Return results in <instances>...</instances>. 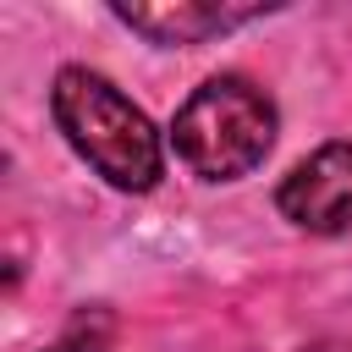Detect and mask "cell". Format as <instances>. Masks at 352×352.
<instances>
[{"label":"cell","mask_w":352,"mask_h":352,"mask_svg":"<svg viewBox=\"0 0 352 352\" xmlns=\"http://www.w3.org/2000/svg\"><path fill=\"white\" fill-rule=\"evenodd\" d=\"M50 110L66 132V143L121 192H148L165 170L160 160V138L148 126V116L99 72L88 66H66L55 77Z\"/></svg>","instance_id":"obj_1"},{"label":"cell","mask_w":352,"mask_h":352,"mask_svg":"<svg viewBox=\"0 0 352 352\" xmlns=\"http://www.w3.org/2000/svg\"><path fill=\"white\" fill-rule=\"evenodd\" d=\"M176 160L204 182L248 176L275 143V104L248 77H209L170 121Z\"/></svg>","instance_id":"obj_2"},{"label":"cell","mask_w":352,"mask_h":352,"mask_svg":"<svg viewBox=\"0 0 352 352\" xmlns=\"http://www.w3.org/2000/svg\"><path fill=\"white\" fill-rule=\"evenodd\" d=\"M275 204L302 231H352V143H324L302 165H292Z\"/></svg>","instance_id":"obj_3"},{"label":"cell","mask_w":352,"mask_h":352,"mask_svg":"<svg viewBox=\"0 0 352 352\" xmlns=\"http://www.w3.org/2000/svg\"><path fill=\"white\" fill-rule=\"evenodd\" d=\"M116 16L138 33H148L154 44H198L209 33H226L248 16H258V6H198V0H165V6H116Z\"/></svg>","instance_id":"obj_4"},{"label":"cell","mask_w":352,"mask_h":352,"mask_svg":"<svg viewBox=\"0 0 352 352\" xmlns=\"http://www.w3.org/2000/svg\"><path fill=\"white\" fill-rule=\"evenodd\" d=\"M50 352H99L94 341H60V346H50Z\"/></svg>","instance_id":"obj_5"}]
</instances>
